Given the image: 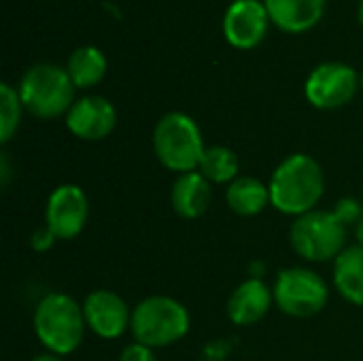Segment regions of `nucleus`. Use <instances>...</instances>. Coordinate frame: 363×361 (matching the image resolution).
Masks as SVG:
<instances>
[{"mask_svg": "<svg viewBox=\"0 0 363 361\" xmlns=\"http://www.w3.org/2000/svg\"><path fill=\"white\" fill-rule=\"evenodd\" d=\"M198 170L206 181L225 183V181L236 179L238 160H236L234 151L228 149V147H211V149L204 151Z\"/></svg>", "mask_w": 363, "mask_h": 361, "instance_id": "obj_19", "label": "nucleus"}, {"mask_svg": "<svg viewBox=\"0 0 363 361\" xmlns=\"http://www.w3.org/2000/svg\"><path fill=\"white\" fill-rule=\"evenodd\" d=\"M270 204L285 215L311 213L323 196L321 166L304 153L287 157L272 174Z\"/></svg>", "mask_w": 363, "mask_h": 361, "instance_id": "obj_1", "label": "nucleus"}, {"mask_svg": "<svg viewBox=\"0 0 363 361\" xmlns=\"http://www.w3.org/2000/svg\"><path fill=\"white\" fill-rule=\"evenodd\" d=\"M115 123H117L115 106L102 96H85L77 100L66 115L68 130L83 140L106 138L115 130Z\"/></svg>", "mask_w": 363, "mask_h": 361, "instance_id": "obj_11", "label": "nucleus"}, {"mask_svg": "<svg viewBox=\"0 0 363 361\" xmlns=\"http://www.w3.org/2000/svg\"><path fill=\"white\" fill-rule=\"evenodd\" d=\"M357 240H359V245L363 247V217L359 219V223H357Z\"/></svg>", "mask_w": 363, "mask_h": 361, "instance_id": "obj_25", "label": "nucleus"}, {"mask_svg": "<svg viewBox=\"0 0 363 361\" xmlns=\"http://www.w3.org/2000/svg\"><path fill=\"white\" fill-rule=\"evenodd\" d=\"M74 87H94L106 74V57L94 45H83L72 51L66 66Z\"/></svg>", "mask_w": 363, "mask_h": 361, "instance_id": "obj_18", "label": "nucleus"}, {"mask_svg": "<svg viewBox=\"0 0 363 361\" xmlns=\"http://www.w3.org/2000/svg\"><path fill=\"white\" fill-rule=\"evenodd\" d=\"M362 87H363V74H362Z\"/></svg>", "mask_w": 363, "mask_h": 361, "instance_id": "obj_27", "label": "nucleus"}, {"mask_svg": "<svg viewBox=\"0 0 363 361\" xmlns=\"http://www.w3.org/2000/svg\"><path fill=\"white\" fill-rule=\"evenodd\" d=\"M270 15L259 0H234L223 17V34L238 49L257 47L268 32Z\"/></svg>", "mask_w": 363, "mask_h": 361, "instance_id": "obj_10", "label": "nucleus"}, {"mask_svg": "<svg viewBox=\"0 0 363 361\" xmlns=\"http://www.w3.org/2000/svg\"><path fill=\"white\" fill-rule=\"evenodd\" d=\"M119 361H155V355H153L151 347H145V345L136 343V345H130V347L123 349Z\"/></svg>", "mask_w": 363, "mask_h": 361, "instance_id": "obj_21", "label": "nucleus"}, {"mask_svg": "<svg viewBox=\"0 0 363 361\" xmlns=\"http://www.w3.org/2000/svg\"><path fill=\"white\" fill-rule=\"evenodd\" d=\"M294 251L308 262H325L342 253L347 223L328 211H311L296 219L289 232Z\"/></svg>", "mask_w": 363, "mask_h": 361, "instance_id": "obj_6", "label": "nucleus"}, {"mask_svg": "<svg viewBox=\"0 0 363 361\" xmlns=\"http://www.w3.org/2000/svg\"><path fill=\"white\" fill-rule=\"evenodd\" d=\"M274 294L259 279H249L234 289L228 302V315L236 326L257 323L270 309Z\"/></svg>", "mask_w": 363, "mask_h": 361, "instance_id": "obj_14", "label": "nucleus"}, {"mask_svg": "<svg viewBox=\"0 0 363 361\" xmlns=\"http://www.w3.org/2000/svg\"><path fill=\"white\" fill-rule=\"evenodd\" d=\"M153 149L157 160L174 172H194L204 155L202 134L196 121L185 113L164 115L153 132Z\"/></svg>", "mask_w": 363, "mask_h": 361, "instance_id": "obj_4", "label": "nucleus"}, {"mask_svg": "<svg viewBox=\"0 0 363 361\" xmlns=\"http://www.w3.org/2000/svg\"><path fill=\"white\" fill-rule=\"evenodd\" d=\"M357 72L342 62L317 66L306 79V98L317 109H338L353 100L357 91Z\"/></svg>", "mask_w": 363, "mask_h": 361, "instance_id": "obj_8", "label": "nucleus"}, {"mask_svg": "<svg viewBox=\"0 0 363 361\" xmlns=\"http://www.w3.org/2000/svg\"><path fill=\"white\" fill-rule=\"evenodd\" d=\"M53 240H55V234L45 226V228H40V230H36L34 234H32V247L36 249V251H47L51 245H53Z\"/></svg>", "mask_w": 363, "mask_h": 361, "instance_id": "obj_22", "label": "nucleus"}, {"mask_svg": "<svg viewBox=\"0 0 363 361\" xmlns=\"http://www.w3.org/2000/svg\"><path fill=\"white\" fill-rule=\"evenodd\" d=\"M334 213H336L345 223H351V221H355V219H357V215H359V206H357V202H353V200H342Z\"/></svg>", "mask_w": 363, "mask_h": 361, "instance_id": "obj_23", "label": "nucleus"}, {"mask_svg": "<svg viewBox=\"0 0 363 361\" xmlns=\"http://www.w3.org/2000/svg\"><path fill=\"white\" fill-rule=\"evenodd\" d=\"M274 302L289 317H313L328 302L325 281L306 268L283 270L274 283Z\"/></svg>", "mask_w": 363, "mask_h": 361, "instance_id": "obj_7", "label": "nucleus"}, {"mask_svg": "<svg viewBox=\"0 0 363 361\" xmlns=\"http://www.w3.org/2000/svg\"><path fill=\"white\" fill-rule=\"evenodd\" d=\"M132 334L145 347H168L189 332V315L183 304L166 296L143 300L132 313Z\"/></svg>", "mask_w": 363, "mask_h": 361, "instance_id": "obj_5", "label": "nucleus"}, {"mask_svg": "<svg viewBox=\"0 0 363 361\" xmlns=\"http://www.w3.org/2000/svg\"><path fill=\"white\" fill-rule=\"evenodd\" d=\"M270 21L283 32H306L315 28L325 11V0H264Z\"/></svg>", "mask_w": 363, "mask_h": 361, "instance_id": "obj_13", "label": "nucleus"}, {"mask_svg": "<svg viewBox=\"0 0 363 361\" xmlns=\"http://www.w3.org/2000/svg\"><path fill=\"white\" fill-rule=\"evenodd\" d=\"M83 315L87 326L100 336V338H117L125 332V328L132 323L128 304L113 291L98 289L91 291L85 298Z\"/></svg>", "mask_w": 363, "mask_h": 361, "instance_id": "obj_12", "label": "nucleus"}, {"mask_svg": "<svg viewBox=\"0 0 363 361\" xmlns=\"http://www.w3.org/2000/svg\"><path fill=\"white\" fill-rule=\"evenodd\" d=\"M334 283L345 300L363 306V247L345 249L334 264Z\"/></svg>", "mask_w": 363, "mask_h": 361, "instance_id": "obj_16", "label": "nucleus"}, {"mask_svg": "<svg viewBox=\"0 0 363 361\" xmlns=\"http://www.w3.org/2000/svg\"><path fill=\"white\" fill-rule=\"evenodd\" d=\"M32 361H62L60 357H55V355H38V357H34Z\"/></svg>", "mask_w": 363, "mask_h": 361, "instance_id": "obj_24", "label": "nucleus"}, {"mask_svg": "<svg viewBox=\"0 0 363 361\" xmlns=\"http://www.w3.org/2000/svg\"><path fill=\"white\" fill-rule=\"evenodd\" d=\"M211 204V185L200 172H185L172 187V209L183 219H198Z\"/></svg>", "mask_w": 363, "mask_h": 361, "instance_id": "obj_15", "label": "nucleus"}, {"mask_svg": "<svg viewBox=\"0 0 363 361\" xmlns=\"http://www.w3.org/2000/svg\"><path fill=\"white\" fill-rule=\"evenodd\" d=\"M74 83L66 68L49 62L34 64L19 83L21 104L40 119H53L70 111Z\"/></svg>", "mask_w": 363, "mask_h": 361, "instance_id": "obj_3", "label": "nucleus"}, {"mask_svg": "<svg viewBox=\"0 0 363 361\" xmlns=\"http://www.w3.org/2000/svg\"><path fill=\"white\" fill-rule=\"evenodd\" d=\"M270 202V189L251 177H240L234 179L230 189H228V204L234 213L242 217H253L262 213Z\"/></svg>", "mask_w": 363, "mask_h": 361, "instance_id": "obj_17", "label": "nucleus"}, {"mask_svg": "<svg viewBox=\"0 0 363 361\" xmlns=\"http://www.w3.org/2000/svg\"><path fill=\"white\" fill-rule=\"evenodd\" d=\"M21 98L9 83L0 85V140L9 143L17 132L19 117H21Z\"/></svg>", "mask_w": 363, "mask_h": 361, "instance_id": "obj_20", "label": "nucleus"}, {"mask_svg": "<svg viewBox=\"0 0 363 361\" xmlns=\"http://www.w3.org/2000/svg\"><path fill=\"white\" fill-rule=\"evenodd\" d=\"M357 17H359V23L363 26V0L359 2V11H357Z\"/></svg>", "mask_w": 363, "mask_h": 361, "instance_id": "obj_26", "label": "nucleus"}, {"mask_svg": "<svg viewBox=\"0 0 363 361\" xmlns=\"http://www.w3.org/2000/svg\"><path fill=\"white\" fill-rule=\"evenodd\" d=\"M87 221V198L79 185H60L47 202L45 226L55 238L70 240L81 234Z\"/></svg>", "mask_w": 363, "mask_h": 361, "instance_id": "obj_9", "label": "nucleus"}, {"mask_svg": "<svg viewBox=\"0 0 363 361\" xmlns=\"http://www.w3.org/2000/svg\"><path fill=\"white\" fill-rule=\"evenodd\" d=\"M85 323L83 309L64 294L45 296L34 313L36 336L53 355L72 353L83 343Z\"/></svg>", "mask_w": 363, "mask_h": 361, "instance_id": "obj_2", "label": "nucleus"}]
</instances>
